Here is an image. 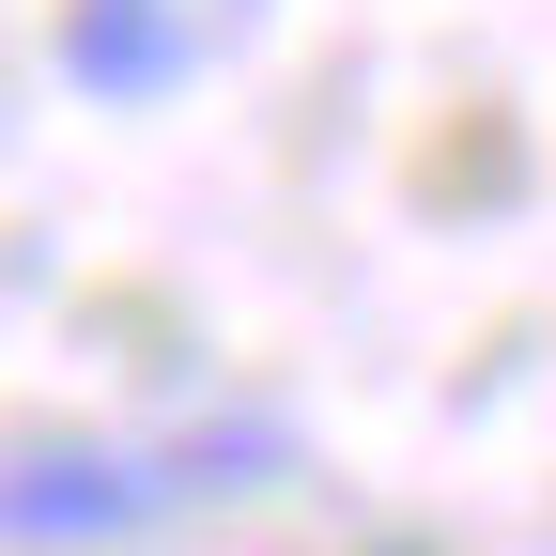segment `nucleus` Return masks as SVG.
<instances>
[{"mask_svg": "<svg viewBox=\"0 0 556 556\" xmlns=\"http://www.w3.org/2000/svg\"><path fill=\"white\" fill-rule=\"evenodd\" d=\"M201 448H31V464H0V541H31V556H78V541H139V526H170L186 495H217V479H186Z\"/></svg>", "mask_w": 556, "mask_h": 556, "instance_id": "1", "label": "nucleus"}, {"mask_svg": "<svg viewBox=\"0 0 556 556\" xmlns=\"http://www.w3.org/2000/svg\"><path fill=\"white\" fill-rule=\"evenodd\" d=\"M248 16H263V0H62V47H47V62H62L93 109H155V93H186Z\"/></svg>", "mask_w": 556, "mask_h": 556, "instance_id": "2", "label": "nucleus"}]
</instances>
